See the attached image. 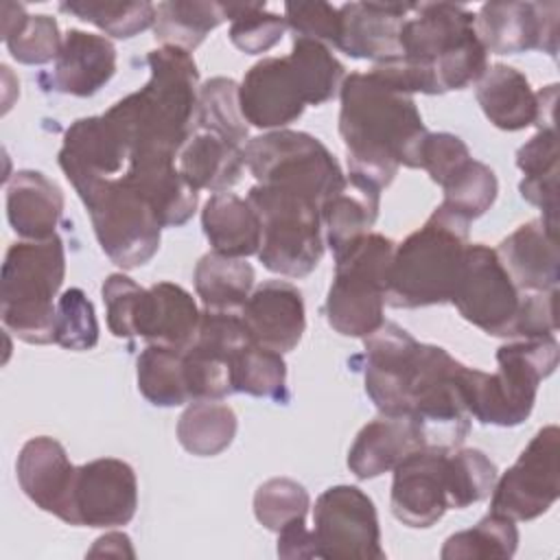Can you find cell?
<instances>
[{
    "mask_svg": "<svg viewBox=\"0 0 560 560\" xmlns=\"http://www.w3.org/2000/svg\"><path fill=\"white\" fill-rule=\"evenodd\" d=\"M284 20L293 37H308L328 46L339 37V7L328 2H287Z\"/></svg>",
    "mask_w": 560,
    "mask_h": 560,
    "instance_id": "obj_50",
    "label": "cell"
},
{
    "mask_svg": "<svg viewBox=\"0 0 560 560\" xmlns=\"http://www.w3.org/2000/svg\"><path fill=\"white\" fill-rule=\"evenodd\" d=\"M381 188L372 182L348 173L341 188L322 206V228L332 256H339L354 241L370 232L378 219Z\"/></svg>",
    "mask_w": 560,
    "mask_h": 560,
    "instance_id": "obj_30",
    "label": "cell"
},
{
    "mask_svg": "<svg viewBox=\"0 0 560 560\" xmlns=\"http://www.w3.org/2000/svg\"><path fill=\"white\" fill-rule=\"evenodd\" d=\"M138 508L136 470L116 457H98L77 466L70 525H127Z\"/></svg>",
    "mask_w": 560,
    "mask_h": 560,
    "instance_id": "obj_16",
    "label": "cell"
},
{
    "mask_svg": "<svg viewBox=\"0 0 560 560\" xmlns=\"http://www.w3.org/2000/svg\"><path fill=\"white\" fill-rule=\"evenodd\" d=\"M59 11L94 24L105 35L116 39H129L155 24V4L147 0H133V2L72 0V2H59Z\"/></svg>",
    "mask_w": 560,
    "mask_h": 560,
    "instance_id": "obj_44",
    "label": "cell"
},
{
    "mask_svg": "<svg viewBox=\"0 0 560 560\" xmlns=\"http://www.w3.org/2000/svg\"><path fill=\"white\" fill-rule=\"evenodd\" d=\"M77 466L61 442L50 435H37L24 442L15 462V475L22 492L44 512L55 514L70 525L72 486Z\"/></svg>",
    "mask_w": 560,
    "mask_h": 560,
    "instance_id": "obj_20",
    "label": "cell"
},
{
    "mask_svg": "<svg viewBox=\"0 0 560 560\" xmlns=\"http://www.w3.org/2000/svg\"><path fill=\"white\" fill-rule=\"evenodd\" d=\"M149 81L114 103L107 114L129 140L131 155L162 153L177 158L195 131L199 72L188 50L160 46L147 55Z\"/></svg>",
    "mask_w": 560,
    "mask_h": 560,
    "instance_id": "obj_3",
    "label": "cell"
},
{
    "mask_svg": "<svg viewBox=\"0 0 560 560\" xmlns=\"http://www.w3.org/2000/svg\"><path fill=\"white\" fill-rule=\"evenodd\" d=\"M394 249L392 238L368 232L335 256V276L324 304L335 332L363 339L385 322V284Z\"/></svg>",
    "mask_w": 560,
    "mask_h": 560,
    "instance_id": "obj_9",
    "label": "cell"
},
{
    "mask_svg": "<svg viewBox=\"0 0 560 560\" xmlns=\"http://www.w3.org/2000/svg\"><path fill=\"white\" fill-rule=\"evenodd\" d=\"M2 39L11 57L26 66L55 61L63 46L52 15H28L18 2H2Z\"/></svg>",
    "mask_w": 560,
    "mask_h": 560,
    "instance_id": "obj_35",
    "label": "cell"
},
{
    "mask_svg": "<svg viewBox=\"0 0 560 560\" xmlns=\"http://www.w3.org/2000/svg\"><path fill=\"white\" fill-rule=\"evenodd\" d=\"M116 72V48L105 35L70 28L50 72L37 77L48 92L70 96L96 94Z\"/></svg>",
    "mask_w": 560,
    "mask_h": 560,
    "instance_id": "obj_22",
    "label": "cell"
},
{
    "mask_svg": "<svg viewBox=\"0 0 560 560\" xmlns=\"http://www.w3.org/2000/svg\"><path fill=\"white\" fill-rule=\"evenodd\" d=\"M225 20L223 2L166 0L155 7L153 35L162 46H175L190 52Z\"/></svg>",
    "mask_w": 560,
    "mask_h": 560,
    "instance_id": "obj_36",
    "label": "cell"
},
{
    "mask_svg": "<svg viewBox=\"0 0 560 560\" xmlns=\"http://www.w3.org/2000/svg\"><path fill=\"white\" fill-rule=\"evenodd\" d=\"M413 2H348L339 7L335 48L374 63L400 55V28Z\"/></svg>",
    "mask_w": 560,
    "mask_h": 560,
    "instance_id": "obj_21",
    "label": "cell"
},
{
    "mask_svg": "<svg viewBox=\"0 0 560 560\" xmlns=\"http://www.w3.org/2000/svg\"><path fill=\"white\" fill-rule=\"evenodd\" d=\"M230 24V42L245 55L273 48L287 28L284 15L265 11V2H223Z\"/></svg>",
    "mask_w": 560,
    "mask_h": 560,
    "instance_id": "obj_45",
    "label": "cell"
},
{
    "mask_svg": "<svg viewBox=\"0 0 560 560\" xmlns=\"http://www.w3.org/2000/svg\"><path fill=\"white\" fill-rule=\"evenodd\" d=\"M195 131H212L238 147L249 140L247 122L238 105V83L228 77H212L199 85Z\"/></svg>",
    "mask_w": 560,
    "mask_h": 560,
    "instance_id": "obj_39",
    "label": "cell"
},
{
    "mask_svg": "<svg viewBox=\"0 0 560 560\" xmlns=\"http://www.w3.org/2000/svg\"><path fill=\"white\" fill-rule=\"evenodd\" d=\"M243 160L258 184L302 190L322 206L346 182L337 158L306 131L273 129L256 136L245 142Z\"/></svg>",
    "mask_w": 560,
    "mask_h": 560,
    "instance_id": "obj_11",
    "label": "cell"
},
{
    "mask_svg": "<svg viewBox=\"0 0 560 560\" xmlns=\"http://www.w3.org/2000/svg\"><path fill=\"white\" fill-rule=\"evenodd\" d=\"M365 394L383 416H407L424 343L396 322H383L363 337Z\"/></svg>",
    "mask_w": 560,
    "mask_h": 560,
    "instance_id": "obj_15",
    "label": "cell"
},
{
    "mask_svg": "<svg viewBox=\"0 0 560 560\" xmlns=\"http://www.w3.org/2000/svg\"><path fill=\"white\" fill-rule=\"evenodd\" d=\"M470 155L466 142L448 131L427 133L420 147V168L429 173V177L442 186Z\"/></svg>",
    "mask_w": 560,
    "mask_h": 560,
    "instance_id": "obj_51",
    "label": "cell"
},
{
    "mask_svg": "<svg viewBox=\"0 0 560 560\" xmlns=\"http://www.w3.org/2000/svg\"><path fill=\"white\" fill-rule=\"evenodd\" d=\"M201 228L212 252L232 258L258 254L262 228L252 203L234 192H214L203 203Z\"/></svg>",
    "mask_w": 560,
    "mask_h": 560,
    "instance_id": "obj_32",
    "label": "cell"
},
{
    "mask_svg": "<svg viewBox=\"0 0 560 560\" xmlns=\"http://www.w3.org/2000/svg\"><path fill=\"white\" fill-rule=\"evenodd\" d=\"M262 228L258 260L265 269L289 276H308L324 256L322 203L295 188L256 184L247 192Z\"/></svg>",
    "mask_w": 560,
    "mask_h": 560,
    "instance_id": "obj_8",
    "label": "cell"
},
{
    "mask_svg": "<svg viewBox=\"0 0 560 560\" xmlns=\"http://www.w3.org/2000/svg\"><path fill=\"white\" fill-rule=\"evenodd\" d=\"M558 133L556 127L538 129L518 151L516 166L523 173L521 197L542 210V221L558 230Z\"/></svg>",
    "mask_w": 560,
    "mask_h": 560,
    "instance_id": "obj_33",
    "label": "cell"
},
{
    "mask_svg": "<svg viewBox=\"0 0 560 560\" xmlns=\"http://www.w3.org/2000/svg\"><path fill=\"white\" fill-rule=\"evenodd\" d=\"M311 497L302 483L289 477H273L260 483L254 492V516L269 529L280 532L298 518H306Z\"/></svg>",
    "mask_w": 560,
    "mask_h": 560,
    "instance_id": "obj_46",
    "label": "cell"
},
{
    "mask_svg": "<svg viewBox=\"0 0 560 560\" xmlns=\"http://www.w3.org/2000/svg\"><path fill=\"white\" fill-rule=\"evenodd\" d=\"M339 98V133L348 153V173L383 190L400 166L420 168V147L429 131L413 94L370 68L346 74Z\"/></svg>",
    "mask_w": 560,
    "mask_h": 560,
    "instance_id": "obj_1",
    "label": "cell"
},
{
    "mask_svg": "<svg viewBox=\"0 0 560 560\" xmlns=\"http://www.w3.org/2000/svg\"><path fill=\"white\" fill-rule=\"evenodd\" d=\"M424 446L409 416H381L368 422L348 451V468L357 479L381 477L413 448Z\"/></svg>",
    "mask_w": 560,
    "mask_h": 560,
    "instance_id": "obj_28",
    "label": "cell"
},
{
    "mask_svg": "<svg viewBox=\"0 0 560 560\" xmlns=\"http://www.w3.org/2000/svg\"><path fill=\"white\" fill-rule=\"evenodd\" d=\"M55 343L74 352L92 350L98 343V322L94 304L77 287L66 289L57 298Z\"/></svg>",
    "mask_w": 560,
    "mask_h": 560,
    "instance_id": "obj_47",
    "label": "cell"
},
{
    "mask_svg": "<svg viewBox=\"0 0 560 560\" xmlns=\"http://www.w3.org/2000/svg\"><path fill=\"white\" fill-rule=\"evenodd\" d=\"M475 98L486 118L503 131H521L536 122L538 103L527 77L505 63L488 66L477 81Z\"/></svg>",
    "mask_w": 560,
    "mask_h": 560,
    "instance_id": "obj_31",
    "label": "cell"
},
{
    "mask_svg": "<svg viewBox=\"0 0 560 560\" xmlns=\"http://www.w3.org/2000/svg\"><path fill=\"white\" fill-rule=\"evenodd\" d=\"M199 319L201 313L184 287L155 282L142 289L133 315V337L184 352L197 337Z\"/></svg>",
    "mask_w": 560,
    "mask_h": 560,
    "instance_id": "obj_24",
    "label": "cell"
},
{
    "mask_svg": "<svg viewBox=\"0 0 560 560\" xmlns=\"http://www.w3.org/2000/svg\"><path fill=\"white\" fill-rule=\"evenodd\" d=\"M129 153L127 136L105 112L79 118L66 129L57 162L77 190L85 184L122 175L129 164Z\"/></svg>",
    "mask_w": 560,
    "mask_h": 560,
    "instance_id": "obj_18",
    "label": "cell"
},
{
    "mask_svg": "<svg viewBox=\"0 0 560 560\" xmlns=\"http://www.w3.org/2000/svg\"><path fill=\"white\" fill-rule=\"evenodd\" d=\"M278 556L280 558H317L313 529L306 527L304 518H298L278 532Z\"/></svg>",
    "mask_w": 560,
    "mask_h": 560,
    "instance_id": "obj_53",
    "label": "cell"
},
{
    "mask_svg": "<svg viewBox=\"0 0 560 560\" xmlns=\"http://www.w3.org/2000/svg\"><path fill=\"white\" fill-rule=\"evenodd\" d=\"M556 335L514 339L497 350V372L464 368L462 387L470 418L481 424L516 427L534 409L538 385L558 365Z\"/></svg>",
    "mask_w": 560,
    "mask_h": 560,
    "instance_id": "obj_7",
    "label": "cell"
},
{
    "mask_svg": "<svg viewBox=\"0 0 560 560\" xmlns=\"http://www.w3.org/2000/svg\"><path fill=\"white\" fill-rule=\"evenodd\" d=\"M103 302H105V315H107V328L118 339H131L133 337V315L138 300L142 295V287L136 284L125 273H109L101 287Z\"/></svg>",
    "mask_w": 560,
    "mask_h": 560,
    "instance_id": "obj_49",
    "label": "cell"
},
{
    "mask_svg": "<svg viewBox=\"0 0 560 560\" xmlns=\"http://www.w3.org/2000/svg\"><path fill=\"white\" fill-rule=\"evenodd\" d=\"M177 168L197 192H228L243 177V147L212 131H192L177 153Z\"/></svg>",
    "mask_w": 560,
    "mask_h": 560,
    "instance_id": "obj_29",
    "label": "cell"
},
{
    "mask_svg": "<svg viewBox=\"0 0 560 560\" xmlns=\"http://www.w3.org/2000/svg\"><path fill=\"white\" fill-rule=\"evenodd\" d=\"M499 470L479 448H453L446 453L448 510H464L490 497Z\"/></svg>",
    "mask_w": 560,
    "mask_h": 560,
    "instance_id": "obj_43",
    "label": "cell"
},
{
    "mask_svg": "<svg viewBox=\"0 0 560 560\" xmlns=\"http://www.w3.org/2000/svg\"><path fill=\"white\" fill-rule=\"evenodd\" d=\"M122 177L147 199L162 228H179L197 210L199 192L182 177L173 155H131Z\"/></svg>",
    "mask_w": 560,
    "mask_h": 560,
    "instance_id": "obj_26",
    "label": "cell"
},
{
    "mask_svg": "<svg viewBox=\"0 0 560 560\" xmlns=\"http://www.w3.org/2000/svg\"><path fill=\"white\" fill-rule=\"evenodd\" d=\"M241 317L254 343L289 352L304 335L306 313L300 289L287 280H267L258 284L241 308Z\"/></svg>",
    "mask_w": 560,
    "mask_h": 560,
    "instance_id": "obj_23",
    "label": "cell"
},
{
    "mask_svg": "<svg viewBox=\"0 0 560 560\" xmlns=\"http://www.w3.org/2000/svg\"><path fill=\"white\" fill-rule=\"evenodd\" d=\"M90 556H129L133 558V549H131V540L127 534L120 532H109L105 536H101L94 547L88 551Z\"/></svg>",
    "mask_w": 560,
    "mask_h": 560,
    "instance_id": "obj_54",
    "label": "cell"
},
{
    "mask_svg": "<svg viewBox=\"0 0 560 560\" xmlns=\"http://www.w3.org/2000/svg\"><path fill=\"white\" fill-rule=\"evenodd\" d=\"M138 389L155 407H179L188 400L184 352L149 343L136 361Z\"/></svg>",
    "mask_w": 560,
    "mask_h": 560,
    "instance_id": "obj_41",
    "label": "cell"
},
{
    "mask_svg": "<svg viewBox=\"0 0 560 560\" xmlns=\"http://www.w3.org/2000/svg\"><path fill=\"white\" fill-rule=\"evenodd\" d=\"M490 510L512 521H534L542 516L560 497V431L556 424L542 427L518 459L497 477Z\"/></svg>",
    "mask_w": 560,
    "mask_h": 560,
    "instance_id": "obj_14",
    "label": "cell"
},
{
    "mask_svg": "<svg viewBox=\"0 0 560 560\" xmlns=\"http://www.w3.org/2000/svg\"><path fill=\"white\" fill-rule=\"evenodd\" d=\"M195 291L208 311L241 313L254 289V267L245 258L208 252L195 265Z\"/></svg>",
    "mask_w": 560,
    "mask_h": 560,
    "instance_id": "obj_34",
    "label": "cell"
},
{
    "mask_svg": "<svg viewBox=\"0 0 560 560\" xmlns=\"http://www.w3.org/2000/svg\"><path fill=\"white\" fill-rule=\"evenodd\" d=\"M63 214V192L39 171H18L7 184V219L24 241L55 236Z\"/></svg>",
    "mask_w": 560,
    "mask_h": 560,
    "instance_id": "obj_27",
    "label": "cell"
},
{
    "mask_svg": "<svg viewBox=\"0 0 560 560\" xmlns=\"http://www.w3.org/2000/svg\"><path fill=\"white\" fill-rule=\"evenodd\" d=\"M442 190H444L442 206L470 223L490 210L499 192V182L494 171L488 164L475 158H468L442 184Z\"/></svg>",
    "mask_w": 560,
    "mask_h": 560,
    "instance_id": "obj_42",
    "label": "cell"
},
{
    "mask_svg": "<svg viewBox=\"0 0 560 560\" xmlns=\"http://www.w3.org/2000/svg\"><path fill=\"white\" fill-rule=\"evenodd\" d=\"M494 252L518 291L542 293L558 289V230L549 228L542 219L518 225Z\"/></svg>",
    "mask_w": 560,
    "mask_h": 560,
    "instance_id": "obj_25",
    "label": "cell"
},
{
    "mask_svg": "<svg viewBox=\"0 0 560 560\" xmlns=\"http://www.w3.org/2000/svg\"><path fill=\"white\" fill-rule=\"evenodd\" d=\"M523 291L516 289L497 252L468 243L451 302L459 315L492 337H512Z\"/></svg>",
    "mask_w": 560,
    "mask_h": 560,
    "instance_id": "obj_12",
    "label": "cell"
},
{
    "mask_svg": "<svg viewBox=\"0 0 560 560\" xmlns=\"http://www.w3.org/2000/svg\"><path fill=\"white\" fill-rule=\"evenodd\" d=\"M558 2H486L475 13V33L486 52L558 55Z\"/></svg>",
    "mask_w": 560,
    "mask_h": 560,
    "instance_id": "obj_17",
    "label": "cell"
},
{
    "mask_svg": "<svg viewBox=\"0 0 560 560\" xmlns=\"http://www.w3.org/2000/svg\"><path fill=\"white\" fill-rule=\"evenodd\" d=\"M238 429L236 413L221 400H195L177 420L179 444L197 457H214L223 453Z\"/></svg>",
    "mask_w": 560,
    "mask_h": 560,
    "instance_id": "obj_37",
    "label": "cell"
},
{
    "mask_svg": "<svg viewBox=\"0 0 560 560\" xmlns=\"http://www.w3.org/2000/svg\"><path fill=\"white\" fill-rule=\"evenodd\" d=\"M446 453V448L420 446L394 466L389 505L402 525L424 529L448 510Z\"/></svg>",
    "mask_w": 560,
    "mask_h": 560,
    "instance_id": "obj_19",
    "label": "cell"
},
{
    "mask_svg": "<svg viewBox=\"0 0 560 560\" xmlns=\"http://www.w3.org/2000/svg\"><path fill=\"white\" fill-rule=\"evenodd\" d=\"M63 276L66 249L59 234L46 241L13 243L0 271V317L4 328L26 343L55 341V298Z\"/></svg>",
    "mask_w": 560,
    "mask_h": 560,
    "instance_id": "obj_6",
    "label": "cell"
},
{
    "mask_svg": "<svg viewBox=\"0 0 560 560\" xmlns=\"http://www.w3.org/2000/svg\"><path fill=\"white\" fill-rule=\"evenodd\" d=\"M343 79L346 68L328 44L293 37L287 57H265L245 72L238 85L241 114L252 127L282 129L298 120L306 105L335 98Z\"/></svg>",
    "mask_w": 560,
    "mask_h": 560,
    "instance_id": "obj_4",
    "label": "cell"
},
{
    "mask_svg": "<svg viewBox=\"0 0 560 560\" xmlns=\"http://www.w3.org/2000/svg\"><path fill=\"white\" fill-rule=\"evenodd\" d=\"M96 241L105 256L122 269L147 265L160 249L162 225L147 199L122 177L98 179L77 188Z\"/></svg>",
    "mask_w": 560,
    "mask_h": 560,
    "instance_id": "obj_10",
    "label": "cell"
},
{
    "mask_svg": "<svg viewBox=\"0 0 560 560\" xmlns=\"http://www.w3.org/2000/svg\"><path fill=\"white\" fill-rule=\"evenodd\" d=\"M518 547L516 521L505 514L488 512L470 529L457 532L444 540L442 560H488L512 558Z\"/></svg>",
    "mask_w": 560,
    "mask_h": 560,
    "instance_id": "obj_38",
    "label": "cell"
},
{
    "mask_svg": "<svg viewBox=\"0 0 560 560\" xmlns=\"http://www.w3.org/2000/svg\"><path fill=\"white\" fill-rule=\"evenodd\" d=\"M372 70L409 94H444L477 83L488 70V52L475 33V13L453 2L413 4L400 28V55Z\"/></svg>",
    "mask_w": 560,
    "mask_h": 560,
    "instance_id": "obj_2",
    "label": "cell"
},
{
    "mask_svg": "<svg viewBox=\"0 0 560 560\" xmlns=\"http://www.w3.org/2000/svg\"><path fill=\"white\" fill-rule=\"evenodd\" d=\"M468 221L442 203L422 228L396 245L385 284L392 308H422L451 302L468 247Z\"/></svg>",
    "mask_w": 560,
    "mask_h": 560,
    "instance_id": "obj_5",
    "label": "cell"
},
{
    "mask_svg": "<svg viewBox=\"0 0 560 560\" xmlns=\"http://www.w3.org/2000/svg\"><path fill=\"white\" fill-rule=\"evenodd\" d=\"M317 558L383 560L381 527L374 501L357 486L339 483L324 490L313 508Z\"/></svg>",
    "mask_w": 560,
    "mask_h": 560,
    "instance_id": "obj_13",
    "label": "cell"
},
{
    "mask_svg": "<svg viewBox=\"0 0 560 560\" xmlns=\"http://www.w3.org/2000/svg\"><path fill=\"white\" fill-rule=\"evenodd\" d=\"M232 389L287 405V363L280 352L249 343L230 363Z\"/></svg>",
    "mask_w": 560,
    "mask_h": 560,
    "instance_id": "obj_40",
    "label": "cell"
},
{
    "mask_svg": "<svg viewBox=\"0 0 560 560\" xmlns=\"http://www.w3.org/2000/svg\"><path fill=\"white\" fill-rule=\"evenodd\" d=\"M184 378L188 389V400H221L232 389L230 378V361L206 352L197 346L184 350Z\"/></svg>",
    "mask_w": 560,
    "mask_h": 560,
    "instance_id": "obj_48",
    "label": "cell"
},
{
    "mask_svg": "<svg viewBox=\"0 0 560 560\" xmlns=\"http://www.w3.org/2000/svg\"><path fill=\"white\" fill-rule=\"evenodd\" d=\"M558 289L542 293H525L514 328V339H532L556 335L558 330Z\"/></svg>",
    "mask_w": 560,
    "mask_h": 560,
    "instance_id": "obj_52",
    "label": "cell"
}]
</instances>
